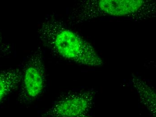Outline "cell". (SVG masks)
Wrapping results in <instances>:
<instances>
[{
  "mask_svg": "<svg viewBox=\"0 0 156 117\" xmlns=\"http://www.w3.org/2000/svg\"><path fill=\"white\" fill-rule=\"evenodd\" d=\"M37 33L44 45L62 58L91 67L103 64L91 44L53 16L42 22Z\"/></svg>",
  "mask_w": 156,
  "mask_h": 117,
  "instance_id": "cell-1",
  "label": "cell"
},
{
  "mask_svg": "<svg viewBox=\"0 0 156 117\" xmlns=\"http://www.w3.org/2000/svg\"><path fill=\"white\" fill-rule=\"evenodd\" d=\"M156 2L150 0H83L70 11L69 21L80 24L102 17L140 21L156 16Z\"/></svg>",
  "mask_w": 156,
  "mask_h": 117,
  "instance_id": "cell-2",
  "label": "cell"
},
{
  "mask_svg": "<svg viewBox=\"0 0 156 117\" xmlns=\"http://www.w3.org/2000/svg\"><path fill=\"white\" fill-rule=\"evenodd\" d=\"M41 48L30 55L22 70L19 100L28 104L41 96L45 86L46 74Z\"/></svg>",
  "mask_w": 156,
  "mask_h": 117,
  "instance_id": "cell-3",
  "label": "cell"
},
{
  "mask_svg": "<svg viewBox=\"0 0 156 117\" xmlns=\"http://www.w3.org/2000/svg\"><path fill=\"white\" fill-rule=\"evenodd\" d=\"M93 91L70 92L55 103L42 117H83L92 104Z\"/></svg>",
  "mask_w": 156,
  "mask_h": 117,
  "instance_id": "cell-4",
  "label": "cell"
},
{
  "mask_svg": "<svg viewBox=\"0 0 156 117\" xmlns=\"http://www.w3.org/2000/svg\"><path fill=\"white\" fill-rule=\"evenodd\" d=\"M22 75V70L20 68H10L0 72V103L9 93L19 87Z\"/></svg>",
  "mask_w": 156,
  "mask_h": 117,
  "instance_id": "cell-5",
  "label": "cell"
}]
</instances>
